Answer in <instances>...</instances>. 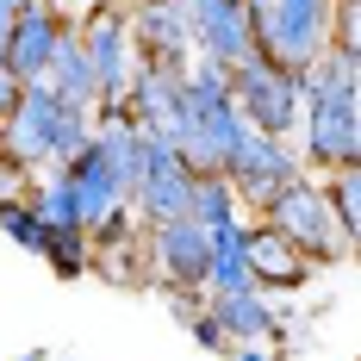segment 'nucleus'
<instances>
[{
	"instance_id": "1",
	"label": "nucleus",
	"mask_w": 361,
	"mask_h": 361,
	"mask_svg": "<svg viewBox=\"0 0 361 361\" xmlns=\"http://www.w3.org/2000/svg\"><path fill=\"white\" fill-rule=\"evenodd\" d=\"M299 162L312 175L355 169L361 162V50L330 44L305 69V106H299Z\"/></svg>"
},
{
	"instance_id": "2",
	"label": "nucleus",
	"mask_w": 361,
	"mask_h": 361,
	"mask_svg": "<svg viewBox=\"0 0 361 361\" xmlns=\"http://www.w3.org/2000/svg\"><path fill=\"white\" fill-rule=\"evenodd\" d=\"M243 6H250L255 56H268L281 69H312L330 50L336 0H243Z\"/></svg>"
},
{
	"instance_id": "3",
	"label": "nucleus",
	"mask_w": 361,
	"mask_h": 361,
	"mask_svg": "<svg viewBox=\"0 0 361 361\" xmlns=\"http://www.w3.org/2000/svg\"><path fill=\"white\" fill-rule=\"evenodd\" d=\"M255 218H262L268 231H281L293 250H305V255H312V268H330V262L355 255V243L336 231V218H330V206H324V187H318L312 169H305V175H293L281 193H268Z\"/></svg>"
},
{
	"instance_id": "4",
	"label": "nucleus",
	"mask_w": 361,
	"mask_h": 361,
	"mask_svg": "<svg viewBox=\"0 0 361 361\" xmlns=\"http://www.w3.org/2000/svg\"><path fill=\"white\" fill-rule=\"evenodd\" d=\"M231 100H237L250 131L293 137L299 131V106H305V69H281L268 56H243L231 69Z\"/></svg>"
},
{
	"instance_id": "5",
	"label": "nucleus",
	"mask_w": 361,
	"mask_h": 361,
	"mask_svg": "<svg viewBox=\"0 0 361 361\" xmlns=\"http://www.w3.org/2000/svg\"><path fill=\"white\" fill-rule=\"evenodd\" d=\"M63 106H75V100H63V94L37 75V81L19 87L13 112L0 118V149H6L25 175H32V169H50V144H56V118H63Z\"/></svg>"
},
{
	"instance_id": "6",
	"label": "nucleus",
	"mask_w": 361,
	"mask_h": 361,
	"mask_svg": "<svg viewBox=\"0 0 361 361\" xmlns=\"http://www.w3.org/2000/svg\"><path fill=\"white\" fill-rule=\"evenodd\" d=\"M218 175L237 187V200H243V212H262V200L268 193H281L293 175H305V162H299V149L287 137H262V131H243L237 149L224 156V169Z\"/></svg>"
},
{
	"instance_id": "7",
	"label": "nucleus",
	"mask_w": 361,
	"mask_h": 361,
	"mask_svg": "<svg viewBox=\"0 0 361 361\" xmlns=\"http://www.w3.org/2000/svg\"><path fill=\"white\" fill-rule=\"evenodd\" d=\"M187 193H193V169L169 137H144V169H137V187H131V212L137 224H162V218L187 212Z\"/></svg>"
},
{
	"instance_id": "8",
	"label": "nucleus",
	"mask_w": 361,
	"mask_h": 361,
	"mask_svg": "<svg viewBox=\"0 0 361 361\" xmlns=\"http://www.w3.org/2000/svg\"><path fill=\"white\" fill-rule=\"evenodd\" d=\"M180 13H187L193 56H206L218 69H237L243 56H255V32H250L243 0H180Z\"/></svg>"
},
{
	"instance_id": "9",
	"label": "nucleus",
	"mask_w": 361,
	"mask_h": 361,
	"mask_svg": "<svg viewBox=\"0 0 361 361\" xmlns=\"http://www.w3.org/2000/svg\"><path fill=\"white\" fill-rule=\"evenodd\" d=\"M149 287H206V224L193 218H162L144 231Z\"/></svg>"
},
{
	"instance_id": "10",
	"label": "nucleus",
	"mask_w": 361,
	"mask_h": 361,
	"mask_svg": "<svg viewBox=\"0 0 361 361\" xmlns=\"http://www.w3.org/2000/svg\"><path fill=\"white\" fill-rule=\"evenodd\" d=\"M81 32V56H87V69H94V100H118L125 94V81H131V63H137V44H131V25H125V13L118 6H100L87 25H75Z\"/></svg>"
},
{
	"instance_id": "11",
	"label": "nucleus",
	"mask_w": 361,
	"mask_h": 361,
	"mask_svg": "<svg viewBox=\"0 0 361 361\" xmlns=\"http://www.w3.org/2000/svg\"><path fill=\"white\" fill-rule=\"evenodd\" d=\"M118 100H125V118H131L144 137H175V125H180V75H169L162 63L137 56Z\"/></svg>"
},
{
	"instance_id": "12",
	"label": "nucleus",
	"mask_w": 361,
	"mask_h": 361,
	"mask_svg": "<svg viewBox=\"0 0 361 361\" xmlns=\"http://www.w3.org/2000/svg\"><path fill=\"white\" fill-rule=\"evenodd\" d=\"M63 25H69V13H56V0H19V19H13V32L0 44V63L19 81H37L50 69V50H56Z\"/></svg>"
},
{
	"instance_id": "13",
	"label": "nucleus",
	"mask_w": 361,
	"mask_h": 361,
	"mask_svg": "<svg viewBox=\"0 0 361 361\" xmlns=\"http://www.w3.org/2000/svg\"><path fill=\"white\" fill-rule=\"evenodd\" d=\"M125 25H131L137 56L162 63L169 75H180L187 63H193V37H187V13H180V0H144V6L125 13Z\"/></svg>"
},
{
	"instance_id": "14",
	"label": "nucleus",
	"mask_w": 361,
	"mask_h": 361,
	"mask_svg": "<svg viewBox=\"0 0 361 361\" xmlns=\"http://www.w3.org/2000/svg\"><path fill=\"white\" fill-rule=\"evenodd\" d=\"M243 255H250V287L255 293H299L318 268H312V255L293 250L281 231H268L262 218H250V237H243Z\"/></svg>"
},
{
	"instance_id": "15",
	"label": "nucleus",
	"mask_w": 361,
	"mask_h": 361,
	"mask_svg": "<svg viewBox=\"0 0 361 361\" xmlns=\"http://www.w3.org/2000/svg\"><path fill=\"white\" fill-rule=\"evenodd\" d=\"M206 312H212L224 336L231 343H287V324H281V312L268 305V293H206Z\"/></svg>"
},
{
	"instance_id": "16",
	"label": "nucleus",
	"mask_w": 361,
	"mask_h": 361,
	"mask_svg": "<svg viewBox=\"0 0 361 361\" xmlns=\"http://www.w3.org/2000/svg\"><path fill=\"white\" fill-rule=\"evenodd\" d=\"M44 81H50L63 100H75V106H94V69H87V56H81V32H75V19L63 25V37H56Z\"/></svg>"
},
{
	"instance_id": "17",
	"label": "nucleus",
	"mask_w": 361,
	"mask_h": 361,
	"mask_svg": "<svg viewBox=\"0 0 361 361\" xmlns=\"http://www.w3.org/2000/svg\"><path fill=\"white\" fill-rule=\"evenodd\" d=\"M25 200H32V212L44 218V231H81V206H75V187H69L63 169H32Z\"/></svg>"
},
{
	"instance_id": "18",
	"label": "nucleus",
	"mask_w": 361,
	"mask_h": 361,
	"mask_svg": "<svg viewBox=\"0 0 361 361\" xmlns=\"http://www.w3.org/2000/svg\"><path fill=\"white\" fill-rule=\"evenodd\" d=\"M318 187H324V206H330V218H336V231L355 243L361 237V162L355 169H324Z\"/></svg>"
},
{
	"instance_id": "19",
	"label": "nucleus",
	"mask_w": 361,
	"mask_h": 361,
	"mask_svg": "<svg viewBox=\"0 0 361 361\" xmlns=\"http://www.w3.org/2000/svg\"><path fill=\"white\" fill-rule=\"evenodd\" d=\"M187 218L193 224H231V218H243V200H237V187L224 175H193V193H187Z\"/></svg>"
},
{
	"instance_id": "20",
	"label": "nucleus",
	"mask_w": 361,
	"mask_h": 361,
	"mask_svg": "<svg viewBox=\"0 0 361 361\" xmlns=\"http://www.w3.org/2000/svg\"><path fill=\"white\" fill-rule=\"evenodd\" d=\"M44 262L56 281H81L87 274V231H44Z\"/></svg>"
},
{
	"instance_id": "21",
	"label": "nucleus",
	"mask_w": 361,
	"mask_h": 361,
	"mask_svg": "<svg viewBox=\"0 0 361 361\" xmlns=\"http://www.w3.org/2000/svg\"><path fill=\"white\" fill-rule=\"evenodd\" d=\"M0 237H13L25 255L44 250V218L32 212V200L19 193V200H0Z\"/></svg>"
},
{
	"instance_id": "22",
	"label": "nucleus",
	"mask_w": 361,
	"mask_h": 361,
	"mask_svg": "<svg viewBox=\"0 0 361 361\" xmlns=\"http://www.w3.org/2000/svg\"><path fill=\"white\" fill-rule=\"evenodd\" d=\"M187 330H193V343H200L206 355H231V349H237V343L224 336V324H218V318H212V312H206V305H200V312L187 318Z\"/></svg>"
},
{
	"instance_id": "23",
	"label": "nucleus",
	"mask_w": 361,
	"mask_h": 361,
	"mask_svg": "<svg viewBox=\"0 0 361 361\" xmlns=\"http://www.w3.org/2000/svg\"><path fill=\"white\" fill-rule=\"evenodd\" d=\"M156 293L169 299V312H175L180 324H187V318H193V312L206 305V287H156Z\"/></svg>"
},
{
	"instance_id": "24",
	"label": "nucleus",
	"mask_w": 361,
	"mask_h": 361,
	"mask_svg": "<svg viewBox=\"0 0 361 361\" xmlns=\"http://www.w3.org/2000/svg\"><path fill=\"white\" fill-rule=\"evenodd\" d=\"M25 180H32V175H25V169L0 149V200H19V193H25Z\"/></svg>"
},
{
	"instance_id": "25",
	"label": "nucleus",
	"mask_w": 361,
	"mask_h": 361,
	"mask_svg": "<svg viewBox=\"0 0 361 361\" xmlns=\"http://www.w3.org/2000/svg\"><path fill=\"white\" fill-rule=\"evenodd\" d=\"M231 361H281V343H237Z\"/></svg>"
},
{
	"instance_id": "26",
	"label": "nucleus",
	"mask_w": 361,
	"mask_h": 361,
	"mask_svg": "<svg viewBox=\"0 0 361 361\" xmlns=\"http://www.w3.org/2000/svg\"><path fill=\"white\" fill-rule=\"evenodd\" d=\"M19 87H25V81H19V75L6 69V63H0V118L13 112V100H19Z\"/></svg>"
},
{
	"instance_id": "27",
	"label": "nucleus",
	"mask_w": 361,
	"mask_h": 361,
	"mask_svg": "<svg viewBox=\"0 0 361 361\" xmlns=\"http://www.w3.org/2000/svg\"><path fill=\"white\" fill-rule=\"evenodd\" d=\"M19 361H44V355H19Z\"/></svg>"
},
{
	"instance_id": "28",
	"label": "nucleus",
	"mask_w": 361,
	"mask_h": 361,
	"mask_svg": "<svg viewBox=\"0 0 361 361\" xmlns=\"http://www.w3.org/2000/svg\"><path fill=\"white\" fill-rule=\"evenodd\" d=\"M131 6H144V0H131Z\"/></svg>"
},
{
	"instance_id": "29",
	"label": "nucleus",
	"mask_w": 361,
	"mask_h": 361,
	"mask_svg": "<svg viewBox=\"0 0 361 361\" xmlns=\"http://www.w3.org/2000/svg\"><path fill=\"white\" fill-rule=\"evenodd\" d=\"M13 6H19V0H13Z\"/></svg>"
}]
</instances>
